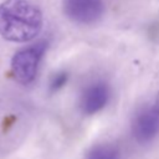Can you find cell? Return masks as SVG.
I'll use <instances>...</instances> for the list:
<instances>
[{"label":"cell","mask_w":159,"mask_h":159,"mask_svg":"<svg viewBox=\"0 0 159 159\" xmlns=\"http://www.w3.org/2000/svg\"><path fill=\"white\" fill-rule=\"evenodd\" d=\"M42 29V14L29 0H4L0 4V35L11 42L34 40Z\"/></svg>","instance_id":"obj_1"},{"label":"cell","mask_w":159,"mask_h":159,"mask_svg":"<svg viewBox=\"0 0 159 159\" xmlns=\"http://www.w3.org/2000/svg\"><path fill=\"white\" fill-rule=\"evenodd\" d=\"M46 50L47 41H37L21 48L14 55L11 60V72L19 83L29 84L35 80Z\"/></svg>","instance_id":"obj_2"},{"label":"cell","mask_w":159,"mask_h":159,"mask_svg":"<svg viewBox=\"0 0 159 159\" xmlns=\"http://www.w3.org/2000/svg\"><path fill=\"white\" fill-rule=\"evenodd\" d=\"M66 16L80 25L96 24L104 12L102 0H63Z\"/></svg>","instance_id":"obj_3"},{"label":"cell","mask_w":159,"mask_h":159,"mask_svg":"<svg viewBox=\"0 0 159 159\" xmlns=\"http://www.w3.org/2000/svg\"><path fill=\"white\" fill-rule=\"evenodd\" d=\"M132 133L138 143L152 142L159 133V109L157 106H147L137 111L132 120Z\"/></svg>","instance_id":"obj_4"},{"label":"cell","mask_w":159,"mask_h":159,"mask_svg":"<svg viewBox=\"0 0 159 159\" xmlns=\"http://www.w3.org/2000/svg\"><path fill=\"white\" fill-rule=\"evenodd\" d=\"M111 97V88L104 81H94L84 87L80 97V108L83 114L92 116L103 109Z\"/></svg>","instance_id":"obj_5"},{"label":"cell","mask_w":159,"mask_h":159,"mask_svg":"<svg viewBox=\"0 0 159 159\" xmlns=\"http://www.w3.org/2000/svg\"><path fill=\"white\" fill-rule=\"evenodd\" d=\"M84 159H119V152L112 144H98L87 153Z\"/></svg>","instance_id":"obj_6"},{"label":"cell","mask_w":159,"mask_h":159,"mask_svg":"<svg viewBox=\"0 0 159 159\" xmlns=\"http://www.w3.org/2000/svg\"><path fill=\"white\" fill-rule=\"evenodd\" d=\"M67 77H68V76H67L66 72H58V73H56V75L51 78V81H50V84H48L50 92H56V91L61 89V88L66 84Z\"/></svg>","instance_id":"obj_7"},{"label":"cell","mask_w":159,"mask_h":159,"mask_svg":"<svg viewBox=\"0 0 159 159\" xmlns=\"http://www.w3.org/2000/svg\"><path fill=\"white\" fill-rule=\"evenodd\" d=\"M157 107H158V109H159V97H158V101H157V104H155Z\"/></svg>","instance_id":"obj_8"}]
</instances>
